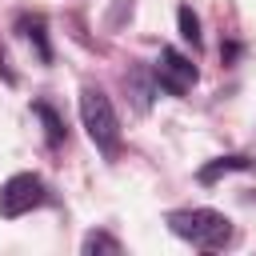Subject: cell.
Listing matches in <instances>:
<instances>
[{
  "label": "cell",
  "mask_w": 256,
  "mask_h": 256,
  "mask_svg": "<svg viewBox=\"0 0 256 256\" xmlns=\"http://www.w3.org/2000/svg\"><path fill=\"white\" fill-rule=\"evenodd\" d=\"M80 124H84L88 140H92L108 160L120 156V120H116V108H112V100H108L100 88H92V84L80 88Z\"/></svg>",
  "instance_id": "6da1fadb"
},
{
  "label": "cell",
  "mask_w": 256,
  "mask_h": 256,
  "mask_svg": "<svg viewBox=\"0 0 256 256\" xmlns=\"http://www.w3.org/2000/svg\"><path fill=\"white\" fill-rule=\"evenodd\" d=\"M168 228L196 244V248H224L232 240V220L216 208H180V212H168Z\"/></svg>",
  "instance_id": "7a4b0ae2"
},
{
  "label": "cell",
  "mask_w": 256,
  "mask_h": 256,
  "mask_svg": "<svg viewBox=\"0 0 256 256\" xmlns=\"http://www.w3.org/2000/svg\"><path fill=\"white\" fill-rule=\"evenodd\" d=\"M44 200H48L44 180L32 176V172H16V176H8L4 188H0V216H4V220H16V216L40 208Z\"/></svg>",
  "instance_id": "3957f363"
},
{
  "label": "cell",
  "mask_w": 256,
  "mask_h": 256,
  "mask_svg": "<svg viewBox=\"0 0 256 256\" xmlns=\"http://www.w3.org/2000/svg\"><path fill=\"white\" fill-rule=\"evenodd\" d=\"M156 84L172 96H184L192 84H196V64L176 52V48H160V60H156Z\"/></svg>",
  "instance_id": "277c9868"
},
{
  "label": "cell",
  "mask_w": 256,
  "mask_h": 256,
  "mask_svg": "<svg viewBox=\"0 0 256 256\" xmlns=\"http://www.w3.org/2000/svg\"><path fill=\"white\" fill-rule=\"evenodd\" d=\"M124 84H128V96H132L136 112H148V108H152V96H156V88H160V84H156V72L148 76V68H132Z\"/></svg>",
  "instance_id": "5b68a950"
},
{
  "label": "cell",
  "mask_w": 256,
  "mask_h": 256,
  "mask_svg": "<svg viewBox=\"0 0 256 256\" xmlns=\"http://www.w3.org/2000/svg\"><path fill=\"white\" fill-rule=\"evenodd\" d=\"M32 44H36V56L44 60V64H52V44H48V32H44V20L40 16H20V24H16Z\"/></svg>",
  "instance_id": "8992f818"
},
{
  "label": "cell",
  "mask_w": 256,
  "mask_h": 256,
  "mask_svg": "<svg viewBox=\"0 0 256 256\" xmlns=\"http://www.w3.org/2000/svg\"><path fill=\"white\" fill-rule=\"evenodd\" d=\"M248 168H252L248 156H220V160H212V164L200 168V184H212V180H220L228 172H248Z\"/></svg>",
  "instance_id": "52a82bcc"
},
{
  "label": "cell",
  "mask_w": 256,
  "mask_h": 256,
  "mask_svg": "<svg viewBox=\"0 0 256 256\" xmlns=\"http://www.w3.org/2000/svg\"><path fill=\"white\" fill-rule=\"evenodd\" d=\"M32 112H36V116L44 120L48 144H52V148H56V144H64V136H68V132H64V120L56 116V108H52V104H44V100H36V104H32Z\"/></svg>",
  "instance_id": "ba28073f"
},
{
  "label": "cell",
  "mask_w": 256,
  "mask_h": 256,
  "mask_svg": "<svg viewBox=\"0 0 256 256\" xmlns=\"http://www.w3.org/2000/svg\"><path fill=\"white\" fill-rule=\"evenodd\" d=\"M176 20H180V36H184L192 48H200V16L192 12V4H180V8H176Z\"/></svg>",
  "instance_id": "9c48e42d"
},
{
  "label": "cell",
  "mask_w": 256,
  "mask_h": 256,
  "mask_svg": "<svg viewBox=\"0 0 256 256\" xmlns=\"http://www.w3.org/2000/svg\"><path fill=\"white\" fill-rule=\"evenodd\" d=\"M80 248H84V256H92V252H112V256H116V252H120V240L108 236V232H88Z\"/></svg>",
  "instance_id": "30bf717a"
}]
</instances>
